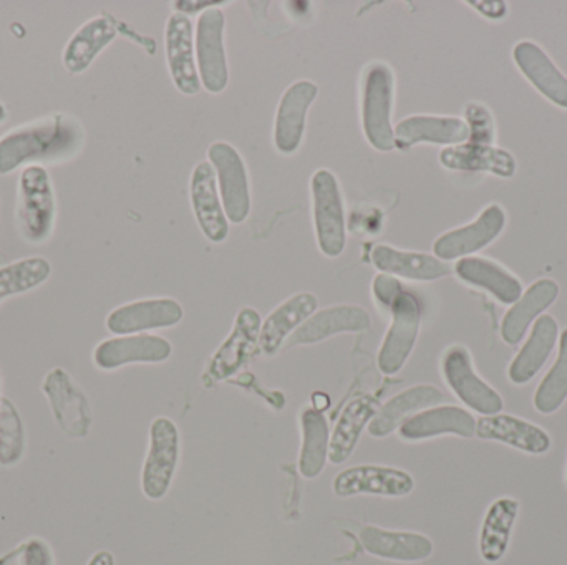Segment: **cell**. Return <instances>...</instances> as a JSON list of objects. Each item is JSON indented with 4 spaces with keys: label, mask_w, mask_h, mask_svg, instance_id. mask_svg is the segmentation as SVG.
<instances>
[{
    "label": "cell",
    "mask_w": 567,
    "mask_h": 565,
    "mask_svg": "<svg viewBox=\"0 0 567 565\" xmlns=\"http://www.w3.org/2000/svg\"><path fill=\"white\" fill-rule=\"evenodd\" d=\"M559 285L551 279H542L522 295L503 318L502 337L506 344L518 345L532 322L558 299Z\"/></svg>",
    "instance_id": "30"
},
{
    "label": "cell",
    "mask_w": 567,
    "mask_h": 565,
    "mask_svg": "<svg viewBox=\"0 0 567 565\" xmlns=\"http://www.w3.org/2000/svg\"><path fill=\"white\" fill-rule=\"evenodd\" d=\"M465 113L466 125L470 128V143L489 145L495 139V122L492 113L478 103H470Z\"/></svg>",
    "instance_id": "39"
},
{
    "label": "cell",
    "mask_w": 567,
    "mask_h": 565,
    "mask_svg": "<svg viewBox=\"0 0 567 565\" xmlns=\"http://www.w3.org/2000/svg\"><path fill=\"white\" fill-rule=\"evenodd\" d=\"M302 447L299 454V473L306 480H313L322 473L329 460L330 431L322 411L306 407L300 411Z\"/></svg>",
    "instance_id": "34"
},
{
    "label": "cell",
    "mask_w": 567,
    "mask_h": 565,
    "mask_svg": "<svg viewBox=\"0 0 567 565\" xmlns=\"http://www.w3.org/2000/svg\"><path fill=\"white\" fill-rule=\"evenodd\" d=\"M567 398V328L561 335L559 357L535 394V408L543 415H553Z\"/></svg>",
    "instance_id": "37"
},
{
    "label": "cell",
    "mask_w": 567,
    "mask_h": 565,
    "mask_svg": "<svg viewBox=\"0 0 567 565\" xmlns=\"http://www.w3.org/2000/svg\"><path fill=\"white\" fill-rule=\"evenodd\" d=\"M196 66L202 85L209 93H221L228 86V60L225 50V13L205 10L196 25Z\"/></svg>",
    "instance_id": "8"
},
{
    "label": "cell",
    "mask_w": 567,
    "mask_h": 565,
    "mask_svg": "<svg viewBox=\"0 0 567 565\" xmlns=\"http://www.w3.org/2000/svg\"><path fill=\"white\" fill-rule=\"evenodd\" d=\"M505 211L498 205L488 206L472 224L440 236L433 244V252L440 261L465 259V255L475 254L480 249L492 244L505 229Z\"/></svg>",
    "instance_id": "13"
},
{
    "label": "cell",
    "mask_w": 567,
    "mask_h": 565,
    "mask_svg": "<svg viewBox=\"0 0 567 565\" xmlns=\"http://www.w3.org/2000/svg\"><path fill=\"white\" fill-rule=\"evenodd\" d=\"M118 35L116 23L109 15L95 17L80 27L66 43L63 65L70 73H82L95 56Z\"/></svg>",
    "instance_id": "31"
},
{
    "label": "cell",
    "mask_w": 567,
    "mask_h": 565,
    "mask_svg": "<svg viewBox=\"0 0 567 565\" xmlns=\"http://www.w3.org/2000/svg\"><path fill=\"white\" fill-rule=\"evenodd\" d=\"M443 400L445 397L442 391L433 385H415V387L406 388L405 391L395 395L392 400L380 407L367 430L373 438L389 437L390 433L399 430L403 421L409 420L410 415L435 407Z\"/></svg>",
    "instance_id": "24"
},
{
    "label": "cell",
    "mask_w": 567,
    "mask_h": 565,
    "mask_svg": "<svg viewBox=\"0 0 567 565\" xmlns=\"http://www.w3.org/2000/svg\"><path fill=\"white\" fill-rule=\"evenodd\" d=\"M363 550L380 559L396 563H422L433 554V543L419 533L386 531L382 527L365 526L359 534Z\"/></svg>",
    "instance_id": "21"
},
{
    "label": "cell",
    "mask_w": 567,
    "mask_h": 565,
    "mask_svg": "<svg viewBox=\"0 0 567 565\" xmlns=\"http://www.w3.org/2000/svg\"><path fill=\"white\" fill-rule=\"evenodd\" d=\"M556 341H558V322L551 315H543L536 321L529 341L513 360L509 367V380L516 385H525L533 380L555 350Z\"/></svg>",
    "instance_id": "32"
},
{
    "label": "cell",
    "mask_w": 567,
    "mask_h": 565,
    "mask_svg": "<svg viewBox=\"0 0 567 565\" xmlns=\"http://www.w3.org/2000/svg\"><path fill=\"white\" fill-rule=\"evenodd\" d=\"M395 148L405 149L420 143L433 145H462L470 138L465 119L455 116L415 115L396 123Z\"/></svg>",
    "instance_id": "19"
},
{
    "label": "cell",
    "mask_w": 567,
    "mask_h": 565,
    "mask_svg": "<svg viewBox=\"0 0 567 565\" xmlns=\"http://www.w3.org/2000/svg\"><path fill=\"white\" fill-rule=\"evenodd\" d=\"M19 565H53L52 553L45 541L30 540L23 544Z\"/></svg>",
    "instance_id": "40"
},
{
    "label": "cell",
    "mask_w": 567,
    "mask_h": 565,
    "mask_svg": "<svg viewBox=\"0 0 567 565\" xmlns=\"http://www.w3.org/2000/svg\"><path fill=\"white\" fill-rule=\"evenodd\" d=\"M395 76L385 63H372L365 70L362 85V125L367 142L379 151L395 148L392 126Z\"/></svg>",
    "instance_id": "2"
},
{
    "label": "cell",
    "mask_w": 567,
    "mask_h": 565,
    "mask_svg": "<svg viewBox=\"0 0 567 565\" xmlns=\"http://www.w3.org/2000/svg\"><path fill=\"white\" fill-rule=\"evenodd\" d=\"M79 123L53 115L19 126L0 139V175H9L27 161H53L73 155L82 145Z\"/></svg>",
    "instance_id": "1"
},
{
    "label": "cell",
    "mask_w": 567,
    "mask_h": 565,
    "mask_svg": "<svg viewBox=\"0 0 567 565\" xmlns=\"http://www.w3.org/2000/svg\"><path fill=\"white\" fill-rule=\"evenodd\" d=\"M518 514L519 503L512 498H502L489 506L480 536V554L483 561L495 564L505 557Z\"/></svg>",
    "instance_id": "35"
},
{
    "label": "cell",
    "mask_w": 567,
    "mask_h": 565,
    "mask_svg": "<svg viewBox=\"0 0 567 565\" xmlns=\"http://www.w3.org/2000/svg\"><path fill=\"white\" fill-rule=\"evenodd\" d=\"M476 433V420L460 407H436L420 411L415 417L403 421L399 428L402 440H429L440 435H456V437L472 438Z\"/></svg>",
    "instance_id": "22"
},
{
    "label": "cell",
    "mask_w": 567,
    "mask_h": 565,
    "mask_svg": "<svg viewBox=\"0 0 567 565\" xmlns=\"http://www.w3.org/2000/svg\"><path fill=\"white\" fill-rule=\"evenodd\" d=\"M370 328V315L359 305H333L307 318L292 334L290 345H309L326 341L343 332H363Z\"/></svg>",
    "instance_id": "23"
},
{
    "label": "cell",
    "mask_w": 567,
    "mask_h": 565,
    "mask_svg": "<svg viewBox=\"0 0 567 565\" xmlns=\"http://www.w3.org/2000/svg\"><path fill=\"white\" fill-rule=\"evenodd\" d=\"M516 65L526 79L546 96L563 108H567V79L551 62L545 50L533 42H519L515 46Z\"/></svg>",
    "instance_id": "26"
},
{
    "label": "cell",
    "mask_w": 567,
    "mask_h": 565,
    "mask_svg": "<svg viewBox=\"0 0 567 565\" xmlns=\"http://www.w3.org/2000/svg\"><path fill=\"white\" fill-rule=\"evenodd\" d=\"M317 297L310 292H300L287 299L265 322L259 334V347L266 355H275L284 341L296 332L307 318L316 314Z\"/></svg>",
    "instance_id": "28"
},
{
    "label": "cell",
    "mask_w": 567,
    "mask_h": 565,
    "mask_svg": "<svg viewBox=\"0 0 567 565\" xmlns=\"http://www.w3.org/2000/svg\"><path fill=\"white\" fill-rule=\"evenodd\" d=\"M475 435L480 440L498 441L528 454H545L551 448V438L543 428L512 415L480 418Z\"/></svg>",
    "instance_id": "20"
},
{
    "label": "cell",
    "mask_w": 567,
    "mask_h": 565,
    "mask_svg": "<svg viewBox=\"0 0 567 565\" xmlns=\"http://www.w3.org/2000/svg\"><path fill=\"white\" fill-rule=\"evenodd\" d=\"M440 163L453 171H485L503 178H509L516 171V161L512 153L476 143L449 146L440 153Z\"/></svg>",
    "instance_id": "29"
},
{
    "label": "cell",
    "mask_w": 567,
    "mask_h": 565,
    "mask_svg": "<svg viewBox=\"0 0 567 565\" xmlns=\"http://www.w3.org/2000/svg\"><path fill=\"white\" fill-rule=\"evenodd\" d=\"M443 377L453 394L472 410L493 417L503 410V398L476 375L465 347L449 348L442 362Z\"/></svg>",
    "instance_id": "10"
},
{
    "label": "cell",
    "mask_w": 567,
    "mask_h": 565,
    "mask_svg": "<svg viewBox=\"0 0 567 565\" xmlns=\"http://www.w3.org/2000/svg\"><path fill=\"white\" fill-rule=\"evenodd\" d=\"M172 344L156 335H130L110 338L95 348L93 360L102 370H115L130 364H159L168 360Z\"/></svg>",
    "instance_id": "18"
},
{
    "label": "cell",
    "mask_w": 567,
    "mask_h": 565,
    "mask_svg": "<svg viewBox=\"0 0 567 565\" xmlns=\"http://www.w3.org/2000/svg\"><path fill=\"white\" fill-rule=\"evenodd\" d=\"M316 83L299 80L284 93L276 112L275 145L281 155H293L302 143L307 112L316 100Z\"/></svg>",
    "instance_id": "16"
},
{
    "label": "cell",
    "mask_w": 567,
    "mask_h": 565,
    "mask_svg": "<svg viewBox=\"0 0 567 565\" xmlns=\"http://www.w3.org/2000/svg\"><path fill=\"white\" fill-rule=\"evenodd\" d=\"M42 388L60 430L70 438H85L92 427V408L72 377L55 368L47 374Z\"/></svg>",
    "instance_id": "9"
},
{
    "label": "cell",
    "mask_w": 567,
    "mask_h": 565,
    "mask_svg": "<svg viewBox=\"0 0 567 565\" xmlns=\"http://www.w3.org/2000/svg\"><path fill=\"white\" fill-rule=\"evenodd\" d=\"M6 115H7L6 108H3L2 103H0V122H3V119H6Z\"/></svg>",
    "instance_id": "43"
},
{
    "label": "cell",
    "mask_w": 567,
    "mask_h": 565,
    "mask_svg": "<svg viewBox=\"0 0 567 565\" xmlns=\"http://www.w3.org/2000/svg\"><path fill=\"white\" fill-rule=\"evenodd\" d=\"M52 268L43 258H29L0 268V302L10 295L32 291L49 279Z\"/></svg>",
    "instance_id": "36"
},
{
    "label": "cell",
    "mask_w": 567,
    "mask_h": 565,
    "mask_svg": "<svg viewBox=\"0 0 567 565\" xmlns=\"http://www.w3.org/2000/svg\"><path fill=\"white\" fill-rule=\"evenodd\" d=\"M261 327V317L255 308L245 307L239 311L235 328L209 362L208 375L213 380H226L245 367L258 348Z\"/></svg>",
    "instance_id": "12"
},
{
    "label": "cell",
    "mask_w": 567,
    "mask_h": 565,
    "mask_svg": "<svg viewBox=\"0 0 567 565\" xmlns=\"http://www.w3.org/2000/svg\"><path fill=\"white\" fill-rule=\"evenodd\" d=\"M55 219V198L49 172L32 165L20 172L17 198V224L23 238L42 242L49 238Z\"/></svg>",
    "instance_id": "4"
},
{
    "label": "cell",
    "mask_w": 567,
    "mask_h": 565,
    "mask_svg": "<svg viewBox=\"0 0 567 565\" xmlns=\"http://www.w3.org/2000/svg\"><path fill=\"white\" fill-rule=\"evenodd\" d=\"M89 565H115V559L109 551H100L90 559Z\"/></svg>",
    "instance_id": "42"
},
{
    "label": "cell",
    "mask_w": 567,
    "mask_h": 565,
    "mask_svg": "<svg viewBox=\"0 0 567 565\" xmlns=\"http://www.w3.org/2000/svg\"><path fill=\"white\" fill-rule=\"evenodd\" d=\"M209 163L216 171L219 182V196L226 218L235 224H241L251 211L248 171L238 149L225 142H216L208 149Z\"/></svg>",
    "instance_id": "7"
},
{
    "label": "cell",
    "mask_w": 567,
    "mask_h": 565,
    "mask_svg": "<svg viewBox=\"0 0 567 565\" xmlns=\"http://www.w3.org/2000/svg\"><path fill=\"white\" fill-rule=\"evenodd\" d=\"M370 259L383 274L409 281L430 282L450 274L449 265L439 258L423 252L400 251L386 244L375 245Z\"/></svg>",
    "instance_id": "25"
},
{
    "label": "cell",
    "mask_w": 567,
    "mask_h": 565,
    "mask_svg": "<svg viewBox=\"0 0 567 565\" xmlns=\"http://www.w3.org/2000/svg\"><path fill=\"white\" fill-rule=\"evenodd\" d=\"M25 450L22 418L9 398H0V464L19 463Z\"/></svg>",
    "instance_id": "38"
},
{
    "label": "cell",
    "mask_w": 567,
    "mask_h": 565,
    "mask_svg": "<svg viewBox=\"0 0 567 565\" xmlns=\"http://www.w3.org/2000/svg\"><path fill=\"white\" fill-rule=\"evenodd\" d=\"M456 275L466 284L485 289L503 304H516L522 299L523 285L515 275L496 262L483 258H465L456 264Z\"/></svg>",
    "instance_id": "33"
},
{
    "label": "cell",
    "mask_w": 567,
    "mask_h": 565,
    "mask_svg": "<svg viewBox=\"0 0 567 565\" xmlns=\"http://www.w3.org/2000/svg\"><path fill=\"white\" fill-rule=\"evenodd\" d=\"M566 480H567V477H566Z\"/></svg>",
    "instance_id": "44"
},
{
    "label": "cell",
    "mask_w": 567,
    "mask_h": 565,
    "mask_svg": "<svg viewBox=\"0 0 567 565\" xmlns=\"http://www.w3.org/2000/svg\"><path fill=\"white\" fill-rule=\"evenodd\" d=\"M310 188L317 244L327 258H339L346 249V215L339 181L329 169H317Z\"/></svg>",
    "instance_id": "5"
},
{
    "label": "cell",
    "mask_w": 567,
    "mask_h": 565,
    "mask_svg": "<svg viewBox=\"0 0 567 565\" xmlns=\"http://www.w3.org/2000/svg\"><path fill=\"white\" fill-rule=\"evenodd\" d=\"M193 211L203 234L212 242H223L229 234V221L223 208L218 192V178L212 163L202 161L196 165L192 176Z\"/></svg>",
    "instance_id": "15"
},
{
    "label": "cell",
    "mask_w": 567,
    "mask_h": 565,
    "mask_svg": "<svg viewBox=\"0 0 567 565\" xmlns=\"http://www.w3.org/2000/svg\"><path fill=\"white\" fill-rule=\"evenodd\" d=\"M166 60L169 75L179 92L196 95L202 90L195 60L192 20L185 13L175 12L166 23Z\"/></svg>",
    "instance_id": "14"
},
{
    "label": "cell",
    "mask_w": 567,
    "mask_h": 565,
    "mask_svg": "<svg viewBox=\"0 0 567 565\" xmlns=\"http://www.w3.org/2000/svg\"><path fill=\"white\" fill-rule=\"evenodd\" d=\"M179 460V433L169 418L159 417L150 427V448L143 464L142 490L148 500L166 496Z\"/></svg>",
    "instance_id": "6"
},
{
    "label": "cell",
    "mask_w": 567,
    "mask_h": 565,
    "mask_svg": "<svg viewBox=\"0 0 567 565\" xmlns=\"http://www.w3.org/2000/svg\"><path fill=\"white\" fill-rule=\"evenodd\" d=\"M415 486V481L405 471L396 468L360 464L337 474L333 480V493L339 498L372 496L403 498L409 496Z\"/></svg>",
    "instance_id": "11"
},
{
    "label": "cell",
    "mask_w": 567,
    "mask_h": 565,
    "mask_svg": "<svg viewBox=\"0 0 567 565\" xmlns=\"http://www.w3.org/2000/svg\"><path fill=\"white\" fill-rule=\"evenodd\" d=\"M182 318L183 307L179 302L173 299H146L115 308L106 318V328L116 335L140 334L173 327Z\"/></svg>",
    "instance_id": "17"
},
{
    "label": "cell",
    "mask_w": 567,
    "mask_h": 565,
    "mask_svg": "<svg viewBox=\"0 0 567 565\" xmlns=\"http://www.w3.org/2000/svg\"><path fill=\"white\" fill-rule=\"evenodd\" d=\"M380 410L379 401L369 395L353 398L340 415L329 443V461L332 464H342L349 460L350 454L359 443L360 435L369 428L370 421Z\"/></svg>",
    "instance_id": "27"
},
{
    "label": "cell",
    "mask_w": 567,
    "mask_h": 565,
    "mask_svg": "<svg viewBox=\"0 0 567 565\" xmlns=\"http://www.w3.org/2000/svg\"><path fill=\"white\" fill-rule=\"evenodd\" d=\"M221 3L225 2H175V7L178 9L179 13H185L186 15V13H195L198 12V10H208V7L215 9V7L221 6Z\"/></svg>",
    "instance_id": "41"
},
{
    "label": "cell",
    "mask_w": 567,
    "mask_h": 565,
    "mask_svg": "<svg viewBox=\"0 0 567 565\" xmlns=\"http://www.w3.org/2000/svg\"><path fill=\"white\" fill-rule=\"evenodd\" d=\"M383 308L392 314V324L383 338L377 364L383 375H395L402 370L415 347L420 321H422V307L415 295L410 294L405 289H400L386 301Z\"/></svg>",
    "instance_id": "3"
}]
</instances>
